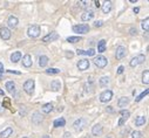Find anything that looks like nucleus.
I'll return each instance as SVG.
<instances>
[{
    "label": "nucleus",
    "instance_id": "obj_48",
    "mask_svg": "<svg viewBox=\"0 0 149 138\" xmlns=\"http://www.w3.org/2000/svg\"><path fill=\"white\" fill-rule=\"evenodd\" d=\"M82 138H92V137H90V136H89V135H86V136H83Z\"/></svg>",
    "mask_w": 149,
    "mask_h": 138
},
{
    "label": "nucleus",
    "instance_id": "obj_19",
    "mask_svg": "<svg viewBox=\"0 0 149 138\" xmlns=\"http://www.w3.org/2000/svg\"><path fill=\"white\" fill-rule=\"evenodd\" d=\"M60 88H61V82H60L59 80H53V81L50 82V89L52 90L58 91V90H60Z\"/></svg>",
    "mask_w": 149,
    "mask_h": 138
},
{
    "label": "nucleus",
    "instance_id": "obj_7",
    "mask_svg": "<svg viewBox=\"0 0 149 138\" xmlns=\"http://www.w3.org/2000/svg\"><path fill=\"white\" fill-rule=\"evenodd\" d=\"M86 124H87V121H86L85 118H82V117H80L79 119H76V121L74 122L73 126H74V129L76 130V131H81L83 128L86 126Z\"/></svg>",
    "mask_w": 149,
    "mask_h": 138
},
{
    "label": "nucleus",
    "instance_id": "obj_49",
    "mask_svg": "<svg viewBox=\"0 0 149 138\" xmlns=\"http://www.w3.org/2000/svg\"><path fill=\"white\" fill-rule=\"evenodd\" d=\"M0 95H4V91H2L1 89H0Z\"/></svg>",
    "mask_w": 149,
    "mask_h": 138
},
{
    "label": "nucleus",
    "instance_id": "obj_47",
    "mask_svg": "<svg viewBox=\"0 0 149 138\" xmlns=\"http://www.w3.org/2000/svg\"><path fill=\"white\" fill-rule=\"evenodd\" d=\"M67 56H68V57H72V56H73V54H72V53H68Z\"/></svg>",
    "mask_w": 149,
    "mask_h": 138
},
{
    "label": "nucleus",
    "instance_id": "obj_34",
    "mask_svg": "<svg viewBox=\"0 0 149 138\" xmlns=\"http://www.w3.org/2000/svg\"><path fill=\"white\" fill-rule=\"evenodd\" d=\"M149 94V90L148 89H146L145 90V91H143V92H141V94L140 95H138V96L137 97H136V100H135V101L136 102H140L141 101V100H142L143 98V97H146V96H147V95Z\"/></svg>",
    "mask_w": 149,
    "mask_h": 138
},
{
    "label": "nucleus",
    "instance_id": "obj_1",
    "mask_svg": "<svg viewBox=\"0 0 149 138\" xmlns=\"http://www.w3.org/2000/svg\"><path fill=\"white\" fill-rule=\"evenodd\" d=\"M27 34L29 37H38L40 35V26L38 25H32L27 29Z\"/></svg>",
    "mask_w": 149,
    "mask_h": 138
},
{
    "label": "nucleus",
    "instance_id": "obj_12",
    "mask_svg": "<svg viewBox=\"0 0 149 138\" xmlns=\"http://www.w3.org/2000/svg\"><path fill=\"white\" fill-rule=\"evenodd\" d=\"M58 37H59L58 33H55V32H52V33L47 34L46 36L42 37V41H44V42H52V41H54V40H56Z\"/></svg>",
    "mask_w": 149,
    "mask_h": 138
},
{
    "label": "nucleus",
    "instance_id": "obj_5",
    "mask_svg": "<svg viewBox=\"0 0 149 138\" xmlns=\"http://www.w3.org/2000/svg\"><path fill=\"white\" fill-rule=\"evenodd\" d=\"M94 63H95V66H96L97 68H105V67L107 66V63H108V60L106 59L105 56H102V55H99L97 57H95Z\"/></svg>",
    "mask_w": 149,
    "mask_h": 138
},
{
    "label": "nucleus",
    "instance_id": "obj_50",
    "mask_svg": "<svg viewBox=\"0 0 149 138\" xmlns=\"http://www.w3.org/2000/svg\"><path fill=\"white\" fill-rule=\"evenodd\" d=\"M2 79V74H1V73H0V80H1Z\"/></svg>",
    "mask_w": 149,
    "mask_h": 138
},
{
    "label": "nucleus",
    "instance_id": "obj_16",
    "mask_svg": "<svg viewBox=\"0 0 149 138\" xmlns=\"http://www.w3.org/2000/svg\"><path fill=\"white\" fill-rule=\"evenodd\" d=\"M93 18H94V12L93 11H86L82 13L81 20L82 21H89V20H92Z\"/></svg>",
    "mask_w": 149,
    "mask_h": 138
},
{
    "label": "nucleus",
    "instance_id": "obj_9",
    "mask_svg": "<svg viewBox=\"0 0 149 138\" xmlns=\"http://www.w3.org/2000/svg\"><path fill=\"white\" fill-rule=\"evenodd\" d=\"M126 55H127V49H126V47L119 46L117 48H116V54H115V56H116V59H117V60L123 59Z\"/></svg>",
    "mask_w": 149,
    "mask_h": 138
},
{
    "label": "nucleus",
    "instance_id": "obj_3",
    "mask_svg": "<svg viewBox=\"0 0 149 138\" xmlns=\"http://www.w3.org/2000/svg\"><path fill=\"white\" fill-rule=\"evenodd\" d=\"M113 98V91L112 90H105L100 94V101L102 103H107Z\"/></svg>",
    "mask_w": 149,
    "mask_h": 138
},
{
    "label": "nucleus",
    "instance_id": "obj_8",
    "mask_svg": "<svg viewBox=\"0 0 149 138\" xmlns=\"http://www.w3.org/2000/svg\"><path fill=\"white\" fill-rule=\"evenodd\" d=\"M78 69L81 70V71H85V70H87L89 68V61H88L87 59H82V60H79V62H78Z\"/></svg>",
    "mask_w": 149,
    "mask_h": 138
},
{
    "label": "nucleus",
    "instance_id": "obj_17",
    "mask_svg": "<svg viewBox=\"0 0 149 138\" xmlns=\"http://www.w3.org/2000/svg\"><path fill=\"white\" fill-rule=\"evenodd\" d=\"M102 132H103V129L100 124H95L94 126L92 128V134L94 135V136H101Z\"/></svg>",
    "mask_w": 149,
    "mask_h": 138
},
{
    "label": "nucleus",
    "instance_id": "obj_27",
    "mask_svg": "<svg viewBox=\"0 0 149 138\" xmlns=\"http://www.w3.org/2000/svg\"><path fill=\"white\" fill-rule=\"evenodd\" d=\"M110 9H112V1H106L102 6V12L105 14H107L110 12Z\"/></svg>",
    "mask_w": 149,
    "mask_h": 138
},
{
    "label": "nucleus",
    "instance_id": "obj_41",
    "mask_svg": "<svg viewBox=\"0 0 149 138\" xmlns=\"http://www.w3.org/2000/svg\"><path fill=\"white\" fill-rule=\"evenodd\" d=\"M4 71H5L4 66H2V63H1V62H0V73H1V74H4Z\"/></svg>",
    "mask_w": 149,
    "mask_h": 138
},
{
    "label": "nucleus",
    "instance_id": "obj_33",
    "mask_svg": "<svg viewBox=\"0 0 149 138\" xmlns=\"http://www.w3.org/2000/svg\"><path fill=\"white\" fill-rule=\"evenodd\" d=\"M80 40H81V37L80 36H69V37H67V41L70 42V43H76V42H79Z\"/></svg>",
    "mask_w": 149,
    "mask_h": 138
},
{
    "label": "nucleus",
    "instance_id": "obj_52",
    "mask_svg": "<svg viewBox=\"0 0 149 138\" xmlns=\"http://www.w3.org/2000/svg\"><path fill=\"white\" fill-rule=\"evenodd\" d=\"M108 138H110V137H108Z\"/></svg>",
    "mask_w": 149,
    "mask_h": 138
},
{
    "label": "nucleus",
    "instance_id": "obj_21",
    "mask_svg": "<svg viewBox=\"0 0 149 138\" xmlns=\"http://www.w3.org/2000/svg\"><path fill=\"white\" fill-rule=\"evenodd\" d=\"M6 89L9 94H14V91H16V83L13 81L6 82Z\"/></svg>",
    "mask_w": 149,
    "mask_h": 138
},
{
    "label": "nucleus",
    "instance_id": "obj_29",
    "mask_svg": "<svg viewBox=\"0 0 149 138\" xmlns=\"http://www.w3.org/2000/svg\"><path fill=\"white\" fill-rule=\"evenodd\" d=\"M41 110H42V112H44V114H49V112L53 110V104L52 103H46L44 107H42Z\"/></svg>",
    "mask_w": 149,
    "mask_h": 138
},
{
    "label": "nucleus",
    "instance_id": "obj_26",
    "mask_svg": "<svg viewBox=\"0 0 149 138\" xmlns=\"http://www.w3.org/2000/svg\"><path fill=\"white\" fill-rule=\"evenodd\" d=\"M20 59H21V53L20 52H14L13 54L11 55V62H13V63L19 62Z\"/></svg>",
    "mask_w": 149,
    "mask_h": 138
},
{
    "label": "nucleus",
    "instance_id": "obj_2",
    "mask_svg": "<svg viewBox=\"0 0 149 138\" xmlns=\"http://www.w3.org/2000/svg\"><path fill=\"white\" fill-rule=\"evenodd\" d=\"M34 86H35L34 80H27V81L24 83V90H25V92H26V94H28V95H32L34 92Z\"/></svg>",
    "mask_w": 149,
    "mask_h": 138
},
{
    "label": "nucleus",
    "instance_id": "obj_25",
    "mask_svg": "<svg viewBox=\"0 0 149 138\" xmlns=\"http://www.w3.org/2000/svg\"><path fill=\"white\" fill-rule=\"evenodd\" d=\"M146 122H147V119H146L145 116H137L135 119V125L136 126H142V125L146 124Z\"/></svg>",
    "mask_w": 149,
    "mask_h": 138
},
{
    "label": "nucleus",
    "instance_id": "obj_46",
    "mask_svg": "<svg viewBox=\"0 0 149 138\" xmlns=\"http://www.w3.org/2000/svg\"><path fill=\"white\" fill-rule=\"evenodd\" d=\"M108 111H109V112H113V109H112V107H108Z\"/></svg>",
    "mask_w": 149,
    "mask_h": 138
},
{
    "label": "nucleus",
    "instance_id": "obj_37",
    "mask_svg": "<svg viewBox=\"0 0 149 138\" xmlns=\"http://www.w3.org/2000/svg\"><path fill=\"white\" fill-rule=\"evenodd\" d=\"M78 5H80L81 7H87L88 5H89V2L88 1H80V2H78Z\"/></svg>",
    "mask_w": 149,
    "mask_h": 138
},
{
    "label": "nucleus",
    "instance_id": "obj_44",
    "mask_svg": "<svg viewBox=\"0 0 149 138\" xmlns=\"http://www.w3.org/2000/svg\"><path fill=\"white\" fill-rule=\"evenodd\" d=\"M68 137L70 138V134L69 132H66V134H65V138H68Z\"/></svg>",
    "mask_w": 149,
    "mask_h": 138
},
{
    "label": "nucleus",
    "instance_id": "obj_6",
    "mask_svg": "<svg viewBox=\"0 0 149 138\" xmlns=\"http://www.w3.org/2000/svg\"><path fill=\"white\" fill-rule=\"evenodd\" d=\"M73 31L74 33L86 34L89 32V26L88 25H76V26H73Z\"/></svg>",
    "mask_w": 149,
    "mask_h": 138
},
{
    "label": "nucleus",
    "instance_id": "obj_32",
    "mask_svg": "<svg viewBox=\"0 0 149 138\" xmlns=\"http://www.w3.org/2000/svg\"><path fill=\"white\" fill-rule=\"evenodd\" d=\"M99 83H100V86H102V87L107 86V84L109 83V77H107V76H103V77H101V79H100V81H99Z\"/></svg>",
    "mask_w": 149,
    "mask_h": 138
},
{
    "label": "nucleus",
    "instance_id": "obj_51",
    "mask_svg": "<svg viewBox=\"0 0 149 138\" xmlns=\"http://www.w3.org/2000/svg\"><path fill=\"white\" fill-rule=\"evenodd\" d=\"M42 138H49V136H44Z\"/></svg>",
    "mask_w": 149,
    "mask_h": 138
},
{
    "label": "nucleus",
    "instance_id": "obj_24",
    "mask_svg": "<svg viewBox=\"0 0 149 138\" xmlns=\"http://www.w3.org/2000/svg\"><path fill=\"white\" fill-rule=\"evenodd\" d=\"M53 125H54V128H62V126L66 125V121H65V118L60 117V118L55 119L54 123H53Z\"/></svg>",
    "mask_w": 149,
    "mask_h": 138
},
{
    "label": "nucleus",
    "instance_id": "obj_20",
    "mask_svg": "<svg viewBox=\"0 0 149 138\" xmlns=\"http://www.w3.org/2000/svg\"><path fill=\"white\" fill-rule=\"evenodd\" d=\"M12 134H13V128H7V129H5L4 131L0 134V137L1 138H8L9 136H12Z\"/></svg>",
    "mask_w": 149,
    "mask_h": 138
},
{
    "label": "nucleus",
    "instance_id": "obj_43",
    "mask_svg": "<svg viewBox=\"0 0 149 138\" xmlns=\"http://www.w3.org/2000/svg\"><path fill=\"white\" fill-rule=\"evenodd\" d=\"M138 11H140L138 7H135V8H134V13H138Z\"/></svg>",
    "mask_w": 149,
    "mask_h": 138
},
{
    "label": "nucleus",
    "instance_id": "obj_42",
    "mask_svg": "<svg viewBox=\"0 0 149 138\" xmlns=\"http://www.w3.org/2000/svg\"><path fill=\"white\" fill-rule=\"evenodd\" d=\"M94 4H95V7H96V8H99V7L101 6V5H100V1H99V0H96V1H94Z\"/></svg>",
    "mask_w": 149,
    "mask_h": 138
},
{
    "label": "nucleus",
    "instance_id": "obj_30",
    "mask_svg": "<svg viewBox=\"0 0 149 138\" xmlns=\"http://www.w3.org/2000/svg\"><path fill=\"white\" fill-rule=\"evenodd\" d=\"M45 71H46V74H48V75H55V74H60L61 70L58 69V68H48V69L45 70Z\"/></svg>",
    "mask_w": 149,
    "mask_h": 138
},
{
    "label": "nucleus",
    "instance_id": "obj_36",
    "mask_svg": "<svg viewBox=\"0 0 149 138\" xmlns=\"http://www.w3.org/2000/svg\"><path fill=\"white\" fill-rule=\"evenodd\" d=\"M132 138H142V134L140 131H134L132 135Z\"/></svg>",
    "mask_w": 149,
    "mask_h": 138
},
{
    "label": "nucleus",
    "instance_id": "obj_15",
    "mask_svg": "<svg viewBox=\"0 0 149 138\" xmlns=\"http://www.w3.org/2000/svg\"><path fill=\"white\" fill-rule=\"evenodd\" d=\"M18 18L14 16V15H11L8 18V20H7V25H8L9 28H16V27L18 26Z\"/></svg>",
    "mask_w": 149,
    "mask_h": 138
},
{
    "label": "nucleus",
    "instance_id": "obj_22",
    "mask_svg": "<svg viewBox=\"0 0 149 138\" xmlns=\"http://www.w3.org/2000/svg\"><path fill=\"white\" fill-rule=\"evenodd\" d=\"M128 104H129V98H128V97L123 96V97H121V98H119L117 105L120 108H125L126 105H128Z\"/></svg>",
    "mask_w": 149,
    "mask_h": 138
},
{
    "label": "nucleus",
    "instance_id": "obj_28",
    "mask_svg": "<svg viewBox=\"0 0 149 138\" xmlns=\"http://www.w3.org/2000/svg\"><path fill=\"white\" fill-rule=\"evenodd\" d=\"M49 59L46 56V55H42V56L39 57V66L40 67H46L47 63H48Z\"/></svg>",
    "mask_w": 149,
    "mask_h": 138
},
{
    "label": "nucleus",
    "instance_id": "obj_45",
    "mask_svg": "<svg viewBox=\"0 0 149 138\" xmlns=\"http://www.w3.org/2000/svg\"><path fill=\"white\" fill-rule=\"evenodd\" d=\"M2 111H4V108H2L1 103H0V112H2Z\"/></svg>",
    "mask_w": 149,
    "mask_h": 138
},
{
    "label": "nucleus",
    "instance_id": "obj_10",
    "mask_svg": "<svg viewBox=\"0 0 149 138\" xmlns=\"http://www.w3.org/2000/svg\"><path fill=\"white\" fill-rule=\"evenodd\" d=\"M120 115H121V118H120V121H119V125H123L125 124V122L127 121L128 118H129V116H130V112L128 111V110H121L120 111Z\"/></svg>",
    "mask_w": 149,
    "mask_h": 138
},
{
    "label": "nucleus",
    "instance_id": "obj_13",
    "mask_svg": "<svg viewBox=\"0 0 149 138\" xmlns=\"http://www.w3.org/2000/svg\"><path fill=\"white\" fill-rule=\"evenodd\" d=\"M33 61H32V56L29 54H26L24 57H22V66L26 67V68H29L32 66Z\"/></svg>",
    "mask_w": 149,
    "mask_h": 138
},
{
    "label": "nucleus",
    "instance_id": "obj_14",
    "mask_svg": "<svg viewBox=\"0 0 149 138\" xmlns=\"http://www.w3.org/2000/svg\"><path fill=\"white\" fill-rule=\"evenodd\" d=\"M42 121H44V118H42L41 114H40V112H38V111L34 112L33 116H32V123L35 124V125H39Z\"/></svg>",
    "mask_w": 149,
    "mask_h": 138
},
{
    "label": "nucleus",
    "instance_id": "obj_31",
    "mask_svg": "<svg viewBox=\"0 0 149 138\" xmlns=\"http://www.w3.org/2000/svg\"><path fill=\"white\" fill-rule=\"evenodd\" d=\"M142 82L145 84H149V71L148 70H145L142 74Z\"/></svg>",
    "mask_w": 149,
    "mask_h": 138
},
{
    "label": "nucleus",
    "instance_id": "obj_40",
    "mask_svg": "<svg viewBox=\"0 0 149 138\" xmlns=\"http://www.w3.org/2000/svg\"><path fill=\"white\" fill-rule=\"evenodd\" d=\"M136 34H137L136 28H130V35H136Z\"/></svg>",
    "mask_w": 149,
    "mask_h": 138
},
{
    "label": "nucleus",
    "instance_id": "obj_39",
    "mask_svg": "<svg viewBox=\"0 0 149 138\" xmlns=\"http://www.w3.org/2000/svg\"><path fill=\"white\" fill-rule=\"evenodd\" d=\"M123 71H125V67H123V66H120V67L117 68V74H122Z\"/></svg>",
    "mask_w": 149,
    "mask_h": 138
},
{
    "label": "nucleus",
    "instance_id": "obj_35",
    "mask_svg": "<svg viewBox=\"0 0 149 138\" xmlns=\"http://www.w3.org/2000/svg\"><path fill=\"white\" fill-rule=\"evenodd\" d=\"M148 24H149V18H146V19L142 21V24H141V25H142V28L145 29L146 32L149 31V25Z\"/></svg>",
    "mask_w": 149,
    "mask_h": 138
},
{
    "label": "nucleus",
    "instance_id": "obj_11",
    "mask_svg": "<svg viewBox=\"0 0 149 138\" xmlns=\"http://www.w3.org/2000/svg\"><path fill=\"white\" fill-rule=\"evenodd\" d=\"M11 31H9V28H7V27H2V28H0V36H1L2 40H8L9 37H11Z\"/></svg>",
    "mask_w": 149,
    "mask_h": 138
},
{
    "label": "nucleus",
    "instance_id": "obj_18",
    "mask_svg": "<svg viewBox=\"0 0 149 138\" xmlns=\"http://www.w3.org/2000/svg\"><path fill=\"white\" fill-rule=\"evenodd\" d=\"M76 54H78V55H87V56H93V55H95V51H94L93 48L88 49V51L78 49V51H76Z\"/></svg>",
    "mask_w": 149,
    "mask_h": 138
},
{
    "label": "nucleus",
    "instance_id": "obj_4",
    "mask_svg": "<svg viewBox=\"0 0 149 138\" xmlns=\"http://www.w3.org/2000/svg\"><path fill=\"white\" fill-rule=\"evenodd\" d=\"M145 61H146V56H145V55H143V54H138L137 56L133 57L132 61L129 62V64H130V67H136V66H138V64L143 63Z\"/></svg>",
    "mask_w": 149,
    "mask_h": 138
},
{
    "label": "nucleus",
    "instance_id": "obj_23",
    "mask_svg": "<svg viewBox=\"0 0 149 138\" xmlns=\"http://www.w3.org/2000/svg\"><path fill=\"white\" fill-rule=\"evenodd\" d=\"M106 46H107V42H106V40H100L99 42H97V52L99 53H103L106 51Z\"/></svg>",
    "mask_w": 149,
    "mask_h": 138
},
{
    "label": "nucleus",
    "instance_id": "obj_38",
    "mask_svg": "<svg viewBox=\"0 0 149 138\" xmlns=\"http://www.w3.org/2000/svg\"><path fill=\"white\" fill-rule=\"evenodd\" d=\"M102 25H103V21H102V20H99V21H95V22H94V26H95V27H101Z\"/></svg>",
    "mask_w": 149,
    "mask_h": 138
}]
</instances>
